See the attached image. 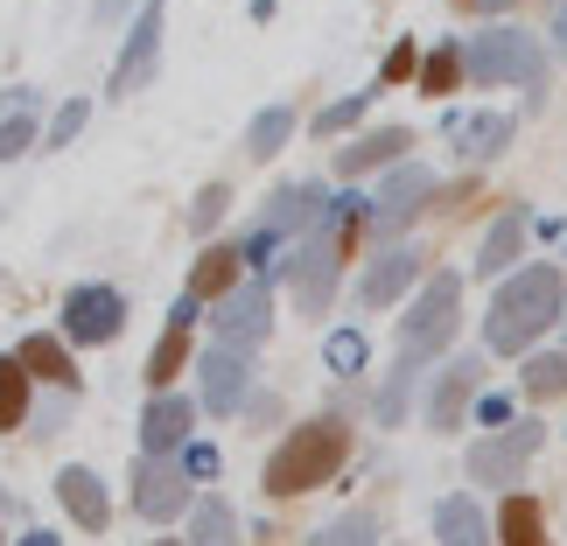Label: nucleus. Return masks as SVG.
<instances>
[{"instance_id": "obj_35", "label": "nucleus", "mask_w": 567, "mask_h": 546, "mask_svg": "<svg viewBox=\"0 0 567 546\" xmlns=\"http://www.w3.org/2000/svg\"><path fill=\"white\" fill-rule=\"evenodd\" d=\"M406 400H413V364L385 371V385H379V427H400L406 421Z\"/></svg>"}, {"instance_id": "obj_13", "label": "nucleus", "mask_w": 567, "mask_h": 546, "mask_svg": "<svg viewBox=\"0 0 567 546\" xmlns=\"http://www.w3.org/2000/svg\"><path fill=\"white\" fill-rule=\"evenodd\" d=\"M196 379H204V406H210V413L252 406V358H246V351H225V343H210V351L196 358Z\"/></svg>"}, {"instance_id": "obj_17", "label": "nucleus", "mask_w": 567, "mask_h": 546, "mask_svg": "<svg viewBox=\"0 0 567 546\" xmlns=\"http://www.w3.org/2000/svg\"><path fill=\"white\" fill-rule=\"evenodd\" d=\"M56 505L71 512V526H84V533H105V518H113V497H105L99 470H84V463L56 470Z\"/></svg>"}, {"instance_id": "obj_11", "label": "nucleus", "mask_w": 567, "mask_h": 546, "mask_svg": "<svg viewBox=\"0 0 567 546\" xmlns=\"http://www.w3.org/2000/svg\"><path fill=\"white\" fill-rule=\"evenodd\" d=\"M274 274H288L295 280V301L309 316H322V309H330V295H337V274H343V246H337L330 231H316V238H301V253L280 259Z\"/></svg>"}, {"instance_id": "obj_37", "label": "nucleus", "mask_w": 567, "mask_h": 546, "mask_svg": "<svg viewBox=\"0 0 567 546\" xmlns=\"http://www.w3.org/2000/svg\"><path fill=\"white\" fill-rule=\"evenodd\" d=\"M35 141H42V126H35V113H8V120H0V162L29 155Z\"/></svg>"}, {"instance_id": "obj_15", "label": "nucleus", "mask_w": 567, "mask_h": 546, "mask_svg": "<svg viewBox=\"0 0 567 546\" xmlns=\"http://www.w3.org/2000/svg\"><path fill=\"white\" fill-rule=\"evenodd\" d=\"M330 204L337 196L322 189V183H280L274 196H267V231H280V238H316L322 231V217H330Z\"/></svg>"}, {"instance_id": "obj_36", "label": "nucleus", "mask_w": 567, "mask_h": 546, "mask_svg": "<svg viewBox=\"0 0 567 546\" xmlns=\"http://www.w3.org/2000/svg\"><path fill=\"white\" fill-rule=\"evenodd\" d=\"M84 120H92V99H63L56 120H50V134H42V147H71L84 134Z\"/></svg>"}, {"instance_id": "obj_41", "label": "nucleus", "mask_w": 567, "mask_h": 546, "mask_svg": "<svg viewBox=\"0 0 567 546\" xmlns=\"http://www.w3.org/2000/svg\"><path fill=\"white\" fill-rule=\"evenodd\" d=\"M413 71H421V56H413V42H392V56H385L379 84H400V78H413Z\"/></svg>"}, {"instance_id": "obj_7", "label": "nucleus", "mask_w": 567, "mask_h": 546, "mask_svg": "<svg viewBox=\"0 0 567 546\" xmlns=\"http://www.w3.org/2000/svg\"><path fill=\"white\" fill-rule=\"evenodd\" d=\"M434 196H442V183H434V168H421V162H400L392 176L379 183V196H372V238H400L413 217H421Z\"/></svg>"}, {"instance_id": "obj_42", "label": "nucleus", "mask_w": 567, "mask_h": 546, "mask_svg": "<svg viewBox=\"0 0 567 546\" xmlns=\"http://www.w3.org/2000/svg\"><path fill=\"white\" fill-rule=\"evenodd\" d=\"M246 413H252L259 427H267V421H280V400H274V392H252V406H246Z\"/></svg>"}, {"instance_id": "obj_40", "label": "nucleus", "mask_w": 567, "mask_h": 546, "mask_svg": "<svg viewBox=\"0 0 567 546\" xmlns=\"http://www.w3.org/2000/svg\"><path fill=\"white\" fill-rule=\"evenodd\" d=\"M476 421H484L491 434H505L512 427V400H505V392H484V400H476Z\"/></svg>"}, {"instance_id": "obj_43", "label": "nucleus", "mask_w": 567, "mask_h": 546, "mask_svg": "<svg viewBox=\"0 0 567 546\" xmlns=\"http://www.w3.org/2000/svg\"><path fill=\"white\" fill-rule=\"evenodd\" d=\"M455 8H470V14H484V21H491V14H512L518 0H455Z\"/></svg>"}, {"instance_id": "obj_14", "label": "nucleus", "mask_w": 567, "mask_h": 546, "mask_svg": "<svg viewBox=\"0 0 567 546\" xmlns=\"http://www.w3.org/2000/svg\"><path fill=\"white\" fill-rule=\"evenodd\" d=\"M196 442V406L176 400V392H155L141 413V455H162V463H176V455Z\"/></svg>"}, {"instance_id": "obj_34", "label": "nucleus", "mask_w": 567, "mask_h": 546, "mask_svg": "<svg viewBox=\"0 0 567 546\" xmlns=\"http://www.w3.org/2000/svg\"><path fill=\"white\" fill-rule=\"evenodd\" d=\"M225 210H231V189L225 183H204V189H196V204H189V231L210 238L217 225H225Z\"/></svg>"}, {"instance_id": "obj_39", "label": "nucleus", "mask_w": 567, "mask_h": 546, "mask_svg": "<svg viewBox=\"0 0 567 546\" xmlns=\"http://www.w3.org/2000/svg\"><path fill=\"white\" fill-rule=\"evenodd\" d=\"M238 253H246V267H252L259 280H267V274H274V267H267V259L280 253V231H267V225H259V231H252V238H246V246H238Z\"/></svg>"}, {"instance_id": "obj_26", "label": "nucleus", "mask_w": 567, "mask_h": 546, "mask_svg": "<svg viewBox=\"0 0 567 546\" xmlns=\"http://www.w3.org/2000/svg\"><path fill=\"white\" fill-rule=\"evenodd\" d=\"M455 78H470V63H463V42L455 35H442L434 50L421 56V92L427 99H442V92H455Z\"/></svg>"}, {"instance_id": "obj_33", "label": "nucleus", "mask_w": 567, "mask_h": 546, "mask_svg": "<svg viewBox=\"0 0 567 546\" xmlns=\"http://www.w3.org/2000/svg\"><path fill=\"white\" fill-rule=\"evenodd\" d=\"M364 358H372V343H364V330H337L330 343H322V364L337 371V379H358Z\"/></svg>"}, {"instance_id": "obj_38", "label": "nucleus", "mask_w": 567, "mask_h": 546, "mask_svg": "<svg viewBox=\"0 0 567 546\" xmlns=\"http://www.w3.org/2000/svg\"><path fill=\"white\" fill-rule=\"evenodd\" d=\"M176 463H183V476H189V484H217L225 455H217V442H189V449L176 455Z\"/></svg>"}, {"instance_id": "obj_18", "label": "nucleus", "mask_w": 567, "mask_h": 546, "mask_svg": "<svg viewBox=\"0 0 567 546\" xmlns=\"http://www.w3.org/2000/svg\"><path fill=\"white\" fill-rule=\"evenodd\" d=\"M413 134L406 126H372V134H358L351 147H337V176H372V168H400L406 162Z\"/></svg>"}, {"instance_id": "obj_21", "label": "nucleus", "mask_w": 567, "mask_h": 546, "mask_svg": "<svg viewBox=\"0 0 567 546\" xmlns=\"http://www.w3.org/2000/svg\"><path fill=\"white\" fill-rule=\"evenodd\" d=\"M434 546H491V526H484V512H476V497H442L434 505Z\"/></svg>"}, {"instance_id": "obj_24", "label": "nucleus", "mask_w": 567, "mask_h": 546, "mask_svg": "<svg viewBox=\"0 0 567 546\" xmlns=\"http://www.w3.org/2000/svg\"><path fill=\"white\" fill-rule=\"evenodd\" d=\"M497 539H505V546H547V518H539V497L512 491L505 505H497Z\"/></svg>"}, {"instance_id": "obj_31", "label": "nucleus", "mask_w": 567, "mask_h": 546, "mask_svg": "<svg viewBox=\"0 0 567 546\" xmlns=\"http://www.w3.org/2000/svg\"><path fill=\"white\" fill-rule=\"evenodd\" d=\"M309 546H379V512H343L330 526H316Z\"/></svg>"}, {"instance_id": "obj_45", "label": "nucleus", "mask_w": 567, "mask_h": 546, "mask_svg": "<svg viewBox=\"0 0 567 546\" xmlns=\"http://www.w3.org/2000/svg\"><path fill=\"white\" fill-rule=\"evenodd\" d=\"M554 50H560V56H567V8H560V14H554Z\"/></svg>"}, {"instance_id": "obj_47", "label": "nucleus", "mask_w": 567, "mask_h": 546, "mask_svg": "<svg viewBox=\"0 0 567 546\" xmlns=\"http://www.w3.org/2000/svg\"><path fill=\"white\" fill-rule=\"evenodd\" d=\"M0 546H8V533H0Z\"/></svg>"}, {"instance_id": "obj_19", "label": "nucleus", "mask_w": 567, "mask_h": 546, "mask_svg": "<svg viewBox=\"0 0 567 546\" xmlns=\"http://www.w3.org/2000/svg\"><path fill=\"white\" fill-rule=\"evenodd\" d=\"M413 280H421V253H413V246H392V253H379L372 267H364L358 295H364V309H385V301H400Z\"/></svg>"}, {"instance_id": "obj_12", "label": "nucleus", "mask_w": 567, "mask_h": 546, "mask_svg": "<svg viewBox=\"0 0 567 546\" xmlns=\"http://www.w3.org/2000/svg\"><path fill=\"white\" fill-rule=\"evenodd\" d=\"M134 512L147 518V526H168V518H189L196 512V491L183 463H162V455H141L134 463Z\"/></svg>"}, {"instance_id": "obj_16", "label": "nucleus", "mask_w": 567, "mask_h": 546, "mask_svg": "<svg viewBox=\"0 0 567 546\" xmlns=\"http://www.w3.org/2000/svg\"><path fill=\"white\" fill-rule=\"evenodd\" d=\"M442 134L463 162H497L512 147V113H449Z\"/></svg>"}, {"instance_id": "obj_46", "label": "nucleus", "mask_w": 567, "mask_h": 546, "mask_svg": "<svg viewBox=\"0 0 567 546\" xmlns=\"http://www.w3.org/2000/svg\"><path fill=\"white\" fill-rule=\"evenodd\" d=\"M147 546H183V539H147Z\"/></svg>"}, {"instance_id": "obj_48", "label": "nucleus", "mask_w": 567, "mask_h": 546, "mask_svg": "<svg viewBox=\"0 0 567 546\" xmlns=\"http://www.w3.org/2000/svg\"><path fill=\"white\" fill-rule=\"evenodd\" d=\"M560 330H567V322H560Z\"/></svg>"}, {"instance_id": "obj_27", "label": "nucleus", "mask_w": 567, "mask_h": 546, "mask_svg": "<svg viewBox=\"0 0 567 546\" xmlns=\"http://www.w3.org/2000/svg\"><path fill=\"white\" fill-rule=\"evenodd\" d=\"M288 134H295V105H267V113H252V126H246V155L274 162L280 147H288Z\"/></svg>"}, {"instance_id": "obj_2", "label": "nucleus", "mask_w": 567, "mask_h": 546, "mask_svg": "<svg viewBox=\"0 0 567 546\" xmlns=\"http://www.w3.org/2000/svg\"><path fill=\"white\" fill-rule=\"evenodd\" d=\"M343 463H351V421H343V413H316V421L288 427V442L267 455L259 491H267V497H301V491L330 484Z\"/></svg>"}, {"instance_id": "obj_9", "label": "nucleus", "mask_w": 567, "mask_h": 546, "mask_svg": "<svg viewBox=\"0 0 567 546\" xmlns=\"http://www.w3.org/2000/svg\"><path fill=\"white\" fill-rule=\"evenodd\" d=\"M539 442H547V427H539V421H512L505 434H484V442L470 449V463H463L470 484H518Z\"/></svg>"}, {"instance_id": "obj_29", "label": "nucleus", "mask_w": 567, "mask_h": 546, "mask_svg": "<svg viewBox=\"0 0 567 546\" xmlns=\"http://www.w3.org/2000/svg\"><path fill=\"white\" fill-rule=\"evenodd\" d=\"M518 385H526V400H567V351H533Z\"/></svg>"}, {"instance_id": "obj_20", "label": "nucleus", "mask_w": 567, "mask_h": 546, "mask_svg": "<svg viewBox=\"0 0 567 546\" xmlns=\"http://www.w3.org/2000/svg\"><path fill=\"white\" fill-rule=\"evenodd\" d=\"M238 267H246V253H238V246H210V253L189 267V295H196V301L210 295V309H217L225 295H238V288H246V280H238Z\"/></svg>"}, {"instance_id": "obj_1", "label": "nucleus", "mask_w": 567, "mask_h": 546, "mask_svg": "<svg viewBox=\"0 0 567 546\" xmlns=\"http://www.w3.org/2000/svg\"><path fill=\"white\" fill-rule=\"evenodd\" d=\"M567 322V280L554 259H533V267H518L505 288L491 295V316H484V351L497 358H533V343Z\"/></svg>"}, {"instance_id": "obj_23", "label": "nucleus", "mask_w": 567, "mask_h": 546, "mask_svg": "<svg viewBox=\"0 0 567 546\" xmlns=\"http://www.w3.org/2000/svg\"><path fill=\"white\" fill-rule=\"evenodd\" d=\"M14 358L29 364V379H42V385H63V392H78V371H71V358H63V343L56 337H21L14 343Z\"/></svg>"}, {"instance_id": "obj_3", "label": "nucleus", "mask_w": 567, "mask_h": 546, "mask_svg": "<svg viewBox=\"0 0 567 546\" xmlns=\"http://www.w3.org/2000/svg\"><path fill=\"white\" fill-rule=\"evenodd\" d=\"M455 330H463V274H427L421 295L406 301L400 316V364H427L442 358Z\"/></svg>"}, {"instance_id": "obj_8", "label": "nucleus", "mask_w": 567, "mask_h": 546, "mask_svg": "<svg viewBox=\"0 0 567 546\" xmlns=\"http://www.w3.org/2000/svg\"><path fill=\"white\" fill-rule=\"evenodd\" d=\"M126 330V295L113 280H78L63 295V337L71 343H113Z\"/></svg>"}, {"instance_id": "obj_25", "label": "nucleus", "mask_w": 567, "mask_h": 546, "mask_svg": "<svg viewBox=\"0 0 567 546\" xmlns=\"http://www.w3.org/2000/svg\"><path fill=\"white\" fill-rule=\"evenodd\" d=\"M189 546H238V512L225 505V497H196V512H189Z\"/></svg>"}, {"instance_id": "obj_30", "label": "nucleus", "mask_w": 567, "mask_h": 546, "mask_svg": "<svg viewBox=\"0 0 567 546\" xmlns=\"http://www.w3.org/2000/svg\"><path fill=\"white\" fill-rule=\"evenodd\" d=\"M183 358H189V330H176V322H168V330H162V343H155V351H147V392H168V379H176V371H183Z\"/></svg>"}, {"instance_id": "obj_5", "label": "nucleus", "mask_w": 567, "mask_h": 546, "mask_svg": "<svg viewBox=\"0 0 567 546\" xmlns=\"http://www.w3.org/2000/svg\"><path fill=\"white\" fill-rule=\"evenodd\" d=\"M162 29H168V0H141L134 21H126L120 63H113V78H105V92H113V99H134L141 84L162 71Z\"/></svg>"}, {"instance_id": "obj_22", "label": "nucleus", "mask_w": 567, "mask_h": 546, "mask_svg": "<svg viewBox=\"0 0 567 546\" xmlns=\"http://www.w3.org/2000/svg\"><path fill=\"white\" fill-rule=\"evenodd\" d=\"M518 246H526V210H505L497 225L484 231V246H476V274H505L512 280V267H518Z\"/></svg>"}, {"instance_id": "obj_10", "label": "nucleus", "mask_w": 567, "mask_h": 546, "mask_svg": "<svg viewBox=\"0 0 567 546\" xmlns=\"http://www.w3.org/2000/svg\"><path fill=\"white\" fill-rule=\"evenodd\" d=\"M476 400H484V358H449L442 371H434L421 413H427L434 434H455V427H463V413H476Z\"/></svg>"}, {"instance_id": "obj_32", "label": "nucleus", "mask_w": 567, "mask_h": 546, "mask_svg": "<svg viewBox=\"0 0 567 546\" xmlns=\"http://www.w3.org/2000/svg\"><path fill=\"white\" fill-rule=\"evenodd\" d=\"M379 92H385V84H364V92H343L337 105H322V113H316V134H343V126H358L364 113H372Z\"/></svg>"}, {"instance_id": "obj_28", "label": "nucleus", "mask_w": 567, "mask_h": 546, "mask_svg": "<svg viewBox=\"0 0 567 546\" xmlns=\"http://www.w3.org/2000/svg\"><path fill=\"white\" fill-rule=\"evenodd\" d=\"M29 385H35L29 364L8 351V358H0V434H14L21 421H29Z\"/></svg>"}, {"instance_id": "obj_6", "label": "nucleus", "mask_w": 567, "mask_h": 546, "mask_svg": "<svg viewBox=\"0 0 567 546\" xmlns=\"http://www.w3.org/2000/svg\"><path fill=\"white\" fill-rule=\"evenodd\" d=\"M267 330H274V274L267 280H246V288L238 295H225L210 309V337L225 343V351H259V343H267Z\"/></svg>"}, {"instance_id": "obj_4", "label": "nucleus", "mask_w": 567, "mask_h": 546, "mask_svg": "<svg viewBox=\"0 0 567 546\" xmlns=\"http://www.w3.org/2000/svg\"><path fill=\"white\" fill-rule=\"evenodd\" d=\"M470 84H533V92H547V42L533 29H512V21H491L484 35H470Z\"/></svg>"}, {"instance_id": "obj_44", "label": "nucleus", "mask_w": 567, "mask_h": 546, "mask_svg": "<svg viewBox=\"0 0 567 546\" xmlns=\"http://www.w3.org/2000/svg\"><path fill=\"white\" fill-rule=\"evenodd\" d=\"M14 546H63V539H56V533H50V526H35V533H21V539H14Z\"/></svg>"}]
</instances>
